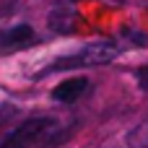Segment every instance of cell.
<instances>
[{
	"mask_svg": "<svg viewBox=\"0 0 148 148\" xmlns=\"http://www.w3.org/2000/svg\"><path fill=\"white\" fill-rule=\"evenodd\" d=\"M57 133V120L52 117H31L21 122L8 138L0 140V148H47Z\"/></svg>",
	"mask_w": 148,
	"mask_h": 148,
	"instance_id": "1",
	"label": "cell"
},
{
	"mask_svg": "<svg viewBox=\"0 0 148 148\" xmlns=\"http://www.w3.org/2000/svg\"><path fill=\"white\" fill-rule=\"evenodd\" d=\"M120 55V47L112 42H96V44H86L81 52L68 55L55 60L47 70H70V68H94V65H107Z\"/></svg>",
	"mask_w": 148,
	"mask_h": 148,
	"instance_id": "2",
	"label": "cell"
},
{
	"mask_svg": "<svg viewBox=\"0 0 148 148\" xmlns=\"http://www.w3.org/2000/svg\"><path fill=\"white\" fill-rule=\"evenodd\" d=\"M34 39H36V34L26 23H18V26H10V29H0V52L23 49V47L34 44Z\"/></svg>",
	"mask_w": 148,
	"mask_h": 148,
	"instance_id": "3",
	"label": "cell"
},
{
	"mask_svg": "<svg viewBox=\"0 0 148 148\" xmlns=\"http://www.w3.org/2000/svg\"><path fill=\"white\" fill-rule=\"evenodd\" d=\"M86 88H88V78L75 75V78H68V81H62L60 86H55L52 99H55V101H62V104H73V101H78V99L86 94Z\"/></svg>",
	"mask_w": 148,
	"mask_h": 148,
	"instance_id": "4",
	"label": "cell"
},
{
	"mask_svg": "<svg viewBox=\"0 0 148 148\" xmlns=\"http://www.w3.org/2000/svg\"><path fill=\"white\" fill-rule=\"evenodd\" d=\"M138 83H140V88H143V91H148V65L138 70Z\"/></svg>",
	"mask_w": 148,
	"mask_h": 148,
	"instance_id": "5",
	"label": "cell"
}]
</instances>
